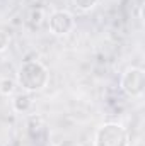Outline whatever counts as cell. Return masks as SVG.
<instances>
[{
  "mask_svg": "<svg viewBox=\"0 0 145 146\" xmlns=\"http://www.w3.org/2000/svg\"><path fill=\"white\" fill-rule=\"evenodd\" d=\"M50 73L48 68L36 60L24 61L15 73V82L19 87H22L24 92H39L48 85Z\"/></svg>",
  "mask_w": 145,
  "mask_h": 146,
  "instance_id": "6da1fadb",
  "label": "cell"
},
{
  "mask_svg": "<svg viewBox=\"0 0 145 146\" xmlns=\"http://www.w3.org/2000/svg\"><path fill=\"white\" fill-rule=\"evenodd\" d=\"M94 146H130V134L118 122H104L94 133Z\"/></svg>",
  "mask_w": 145,
  "mask_h": 146,
  "instance_id": "7a4b0ae2",
  "label": "cell"
},
{
  "mask_svg": "<svg viewBox=\"0 0 145 146\" xmlns=\"http://www.w3.org/2000/svg\"><path fill=\"white\" fill-rule=\"evenodd\" d=\"M119 88L128 97H142L145 90V72L144 68L130 66L119 78Z\"/></svg>",
  "mask_w": 145,
  "mask_h": 146,
  "instance_id": "3957f363",
  "label": "cell"
},
{
  "mask_svg": "<svg viewBox=\"0 0 145 146\" xmlns=\"http://www.w3.org/2000/svg\"><path fill=\"white\" fill-rule=\"evenodd\" d=\"M75 19L68 10H55L50 15V33L55 36H67L72 33Z\"/></svg>",
  "mask_w": 145,
  "mask_h": 146,
  "instance_id": "277c9868",
  "label": "cell"
},
{
  "mask_svg": "<svg viewBox=\"0 0 145 146\" xmlns=\"http://www.w3.org/2000/svg\"><path fill=\"white\" fill-rule=\"evenodd\" d=\"M33 107V99L29 94H17L12 100V109L17 114H26Z\"/></svg>",
  "mask_w": 145,
  "mask_h": 146,
  "instance_id": "5b68a950",
  "label": "cell"
},
{
  "mask_svg": "<svg viewBox=\"0 0 145 146\" xmlns=\"http://www.w3.org/2000/svg\"><path fill=\"white\" fill-rule=\"evenodd\" d=\"M15 85H17V82L12 80V78H9V76L0 78V94L5 95V97L12 95V94L15 92Z\"/></svg>",
  "mask_w": 145,
  "mask_h": 146,
  "instance_id": "8992f818",
  "label": "cell"
},
{
  "mask_svg": "<svg viewBox=\"0 0 145 146\" xmlns=\"http://www.w3.org/2000/svg\"><path fill=\"white\" fill-rule=\"evenodd\" d=\"M43 19H44V10L43 9H33L28 15V21H29L31 26H39L43 22Z\"/></svg>",
  "mask_w": 145,
  "mask_h": 146,
  "instance_id": "52a82bcc",
  "label": "cell"
},
{
  "mask_svg": "<svg viewBox=\"0 0 145 146\" xmlns=\"http://www.w3.org/2000/svg\"><path fill=\"white\" fill-rule=\"evenodd\" d=\"M72 3L77 10L87 12V10H91V9H94L97 5V0H72Z\"/></svg>",
  "mask_w": 145,
  "mask_h": 146,
  "instance_id": "ba28073f",
  "label": "cell"
},
{
  "mask_svg": "<svg viewBox=\"0 0 145 146\" xmlns=\"http://www.w3.org/2000/svg\"><path fill=\"white\" fill-rule=\"evenodd\" d=\"M9 44H10V36L5 31H0V53L7 51L9 49Z\"/></svg>",
  "mask_w": 145,
  "mask_h": 146,
  "instance_id": "9c48e42d",
  "label": "cell"
}]
</instances>
